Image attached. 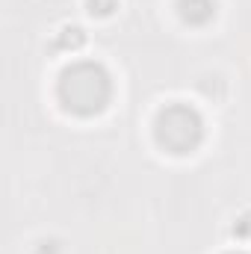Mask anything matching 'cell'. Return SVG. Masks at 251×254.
Wrapping results in <instances>:
<instances>
[{
  "label": "cell",
  "mask_w": 251,
  "mask_h": 254,
  "mask_svg": "<svg viewBox=\"0 0 251 254\" xmlns=\"http://www.w3.org/2000/svg\"><path fill=\"white\" fill-rule=\"evenodd\" d=\"M201 139H204V122L192 107L172 104L157 116V142L163 148H169L172 154L195 151L201 145Z\"/></svg>",
  "instance_id": "2"
},
{
  "label": "cell",
  "mask_w": 251,
  "mask_h": 254,
  "mask_svg": "<svg viewBox=\"0 0 251 254\" xmlns=\"http://www.w3.org/2000/svg\"><path fill=\"white\" fill-rule=\"evenodd\" d=\"M110 74L95 63H77L71 65L60 80V98L71 113L92 116L101 113L110 101Z\"/></svg>",
  "instance_id": "1"
},
{
  "label": "cell",
  "mask_w": 251,
  "mask_h": 254,
  "mask_svg": "<svg viewBox=\"0 0 251 254\" xmlns=\"http://www.w3.org/2000/svg\"><path fill=\"white\" fill-rule=\"evenodd\" d=\"M178 9L189 24H207L216 15V0H181Z\"/></svg>",
  "instance_id": "3"
}]
</instances>
